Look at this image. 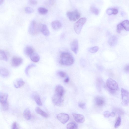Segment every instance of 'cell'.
Masks as SVG:
<instances>
[{
    "instance_id": "cell-1",
    "label": "cell",
    "mask_w": 129,
    "mask_h": 129,
    "mask_svg": "<svg viewBox=\"0 0 129 129\" xmlns=\"http://www.w3.org/2000/svg\"><path fill=\"white\" fill-rule=\"evenodd\" d=\"M74 62L73 57L69 53L63 52L60 55L59 63L61 65L70 66L73 64Z\"/></svg>"
},
{
    "instance_id": "cell-2",
    "label": "cell",
    "mask_w": 129,
    "mask_h": 129,
    "mask_svg": "<svg viewBox=\"0 0 129 129\" xmlns=\"http://www.w3.org/2000/svg\"><path fill=\"white\" fill-rule=\"evenodd\" d=\"M40 26L34 20L31 22L29 28V32L31 35H35L37 34L40 30Z\"/></svg>"
},
{
    "instance_id": "cell-3",
    "label": "cell",
    "mask_w": 129,
    "mask_h": 129,
    "mask_svg": "<svg viewBox=\"0 0 129 129\" xmlns=\"http://www.w3.org/2000/svg\"><path fill=\"white\" fill-rule=\"evenodd\" d=\"M87 20L86 18H83L80 19L75 23L74 28L75 32L77 34H79L80 33L83 25Z\"/></svg>"
},
{
    "instance_id": "cell-4",
    "label": "cell",
    "mask_w": 129,
    "mask_h": 129,
    "mask_svg": "<svg viewBox=\"0 0 129 129\" xmlns=\"http://www.w3.org/2000/svg\"><path fill=\"white\" fill-rule=\"evenodd\" d=\"M52 100L53 104L56 106H61L63 104L64 96L55 93L52 97Z\"/></svg>"
},
{
    "instance_id": "cell-5",
    "label": "cell",
    "mask_w": 129,
    "mask_h": 129,
    "mask_svg": "<svg viewBox=\"0 0 129 129\" xmlns=\"http://www.w3.org/2000/svg\"><path fill=\"white\" fill-rule=\"evenodd\" d=\"M122 104L123 106H127L129 103V92L123 88L121 89Z\"/></svg>"
},
{
    "instance_id": "cell-6",
    "label": "cell",
    "mask_w": 129,
    "mask_h": 129,
    "mask_svg": "<svg viewBox=\"0 0 129 129\" xmlns=\"http://www.w3.org/2000/svg\"><path fill=\"white\" fill-rule=\"evenodd\" d=\"M106 84L108 89L116 91L118 89V86L117 83L111 78H109L107 80Z\"/></svg>"
},
{
    "instance_id": "cell-7",
    "label": "cell",
    "mask_w": 129,
    "mask_h": 129,
    "mask_svg": "<svg viewBox=\"0 0 129 129\" xmlns=\"http://www.w3.org/2000/svg\"><path fill=\"white\" fill-rule=\"evenodd\" d=\"M67 15L70 21H75L80 18L81 14L78 11L76 10L73 11L67 12Z\"/></svg>"
},
{
    "instance_id": "cell-8",
    "label": "cell",
    "mask_w": 129,
    "mask_h": 129,
    "mask_svg": "<svg viewBox=\"0 0 129 129\" xmlns=\"http://www.w3.org/2000/svg\"><path fill=\"white\" fill-rule=\"evenodd\" d=\"M57 118L60 122L63 124H65L69 121L70 117L67 114L61 113L58 115Z\"/></svg>"
},
{
    "instance_id": "cell-9",
    "label": "cell",
    "mask_w": 129,
    "mask_h": 129,
    "mask_svg": "<svg viewBox=\"0 0 129 129\" xmlns=\"http://www.w3.org/2000/svg\"><path fill=\"white\" fill-rule=\"evenodd\" d=\"M23 59L21 57H14L12 60V66L15 67H18L22 63Z\"/></svg>"
},
{
    "instance_id": "cell-10",
    "label": "cell",
    "mask_w": 129,
    "mask_h": 129,
    "mask_svg": "<svg viewBox=\"0 0 129 129\" xmlns=\"http://www.w3.org/2000/svg\"><path fill=\"white\" fill-rule=\"evenodd\" d=\"M94 102L96 106L98 107H101L104 106L105 104V100L103 97L97 96L94 99Z\"/></svg>"
},
{
    "instance_id": "cell-11",
    "label": "cell",
    "mask_w": 129,
    "mask_h": 129,
    "mask_svg": "<svg viewBox=\"0 0 129 129\" xmlns=\"http://www.w3.org/2000/svg\"><path fill=\"white\" fill-rule=\"evenodd\" d=\"M70 46L72 50L75 54H77L79 49V42L78 40L76 39L74 40L71 43Z\"/></svg>"
},
{
    "instance_id": "cell-12",
    "label": "cell",
    "mask_w": 129,
    "mask_h": 129,
    "mask_svg": "<svg viewBox=\"0 0 129 129\" xmlns=\"http://www.w3.org/2000/svg\"><path fill=\"white\" fill-rule=\"evenodd\" d=\"M72 115L75 121L77 123H82L85 121V117L82 115L73 113Z\"/></svg>"
},
{
    "instance_id": "cell-13",
    "label": "cell",
    "mask_w": 129,
    "mask_h": 129,
    "mask_svg": "<svg viewBox=\"0 0 129 129\" xmlns=\"http://www.w3.org/2000/svg\"><path fill=\"white\" fill-rule=\"evenodd\" d=\"M65 92V89L60 84H58L56 86L55 93L60 95L64 96Z\"/></svg>"
},
{
    "instance_id": "cell-14",
    "label": "cell",
    "mask_w": 129,
    "mask_h": 129,
    "mask_svg": "<svg viewBox=\"0 0 129 129\" xmlns=\"http://www.w3.org/2000/svg\"><path fill=\"white\" fill-rule=\"evenodd\" d=\"M40 30L44 35L47 36L49 35V30L47 25L46 24H43L41 25L40 26Z\"/></svg>"
},
{
    "instance_id": "cell-15",
    "label": "cell",
    "mask_w": 129,
    "mask_h": 129,
    "mask_svg": "<svg viewBox=\"0 0 129 129\" xmlns=\"http://www.w3.org/2000/svg\"><path fill=\"white\" fill-rule=\"evenodd\" d=\"M33 98L37 104L39 106H42V104L39 94L36 92L32 94Z\"/></svg>"
},
{
    "instance_id": "cell-16",
    "label": "cell",
    "mask_w": 129,
    "mask_h": 129,
    "mask_svg": "<svg viewBox=\"0 0 129 129\" xmlns=\"http://www.w3.org/2000/svg\"><path fill=\"white\" fill-rule=\"evenodd\" d=\"M8 95L7 94L1 92L0 93V102L1 105L5 104L8 102Z\"/></svg>"
},
{
    "instance_id": "cell-17",
    "label": "cell",
    "mask_w": 129,
    "mask_h": 129,
    "mask_svg": "<svg viewBox=\"0 0 129 129\" xmlns=\"http://www.w3.org/2000/svg\"><path fill=\"white\" fill-rule=\"evenodd\" d=\"M24 82L22 79H19L16 80L14 82V87L17 88H20L24 85Z\"/></svg>"
},
{
    "instance_id": "cell-18",
    "label": "cell",
    "mask_w": 129,
    "mask_h": 129,
    "mask_svg": "<svg viewBox=\"0 0 129 129\" xmlns=\"http://www.w3.org/2000/svg\"><path fill=\"white\" fill-rule=\"evenodd\" d=\"M51 26L54 30H58L62 26V23L60 22L58 20L53 21L51 23Z\"/></svg>"
},
{
    "instance_id": "cell-19",
    "label": "cell",
    "mask_w": 129,
    "mask_h": 129,
    "mask_svg": "<svg viewBox=\"0 0 129 129\" xmlns=\"http://www.w3.org/2000/svg\"><path fill=\"white\" fill-rule=\"evenodd\" d=\"M29 57L32 61L35 63H37L39 62L40 59L39 55L35 52L30 55Z\"/></svg>"
},
{
    "instance_id": "cell-20",
    "label": "cell",
    "mask_w": 129,
    "mask_h": 129,
    "mask_svg": "<svg viewBox=\"0 0 129 129\" xmlns=\"http://www.w3.org/2000/svg\"><path fill=\"white\" fill-rule=\"evenodd\" d=\"M24 51V53L26 55L29 56L34 52L33 48L32 47L29 46L25 47Z\"/></svg>"
},
{
    "instance_id": "cell-21",
    "label": "cell",
    "mask_w": 129,
    "mask_h": 129,
    "mask_svg": "<svg viewBox=\"0 0 129 129\" xmlns=\"http://www.w3.org/2000/svg\"><path fill=\"white\" fill-rule=\"evenodd\" d=\"M117 37L115 36H111L109 39L108 42L111 46H113L116 45L117 43Z\"/></svg>"
},
{
    "instance_id": "cell-22",
    "label": "cell",
    "mask_w": 129,
    "mask_h": 129,
    "mask_svg": "<svg viewBox=\"0 0 129 129\" xmlns=\"http://www.w3.org/2000/svg\"><path fill=\"white\" fill-rule=\"evenodd\" d=\"M23 116L25 119L27 120H30L31 117V114L30 109L27 108L24 111L23 113Z\"/></svg>"
},
{
    "instance_id": "cell-23",
    "label": "cell",
    "mask_w": 129,
    "mask_h": 129,
    "mask_svg": "<svg viewBox=\"0 0 129 129\" xmlns=\"http://www.w3.org/2000/svg\"><path fill=\"white\" fill-rule=\"evenodd\" d=\"M0 74L2 76L5 77H8L10 75L9 71L7 69L4 68H0Z\"/></svg>"
},
{
    "instance_id": "cell-24",
    "label": "cell",
    "mask_w": 129,
    "mask_h": 129,
    "mask_svg": "<svg viewBox=\"0 0 129 129\" xmlns=\"http://www.w3.org/2000/svg\"><path fill=\"white\" fill-rule=\"evenodd\" d=\"M35 111L37 114L43 117L46 118L48 117V114L42 110L39 107H36L35 109Z\"/></svg>"
},
{
    "instance_id": "cell-25",
    "label": "cell",
    "mask_w": 129,
    "mask_h": 129,
    "mask_svg": "<svg viewBox=\"0 0 129 129\" xmlns=\"http://www.w3.org/2000/svg\"><path fill=\"white\" fill-rule=\"evenodd\" d=\"M0 59L1 60L5 61L8 60V58L5 52V51L2 50H0Z\"/></svg>"
},
{
    "instance_id": "cell-26",
    "label": "cell",
    "mask_w": 129,
    "mask_h": 129,
    "mask_svg": "<svg viewBox=\"0 0 129 129\" xmlns=\"http://www.w3.org/2000/svg\"><path fill=\"white\" fill-rule=\"evenodd\" d=\"M124 29L127 31H129V21L126 20L124 21L121 23Z\"/></svg>"
},
{
    "instance_id": "cell-27",
    "label": "cell",
    "mask_w": 129,
    "mask_h": 129,
    "mask_svg": "<svg viewBox=\"0 0 129 129\" xmlns=\"http://www.w3.org/2000/svg\"><path fill=\"white\" fill-rule=\"evenodd\" d=\"M67 129H77L78 126L74 122H71L68 124L67 126Z\"/></svg>"
},
{
    "instance_id": "cell-28",
    "label": "cell",
    "mask_w": 129,
    "mask_h": 129,
    "mask_svg": "<svg viewBox=\"0 0 129 129\" xmlns=\"http://www.w3.org/2000/svg\"><path fill=\"white\" fill-rule=\"evenodd\" d=\"M90 10L91 12L96 15H98L99 13L98 9L94 6H91L90 8Z\"/></svg>"
},
{
    "instance_id": "cell-29",
    "label": "cell",
    "mask_w": 129,
    "mask_h": 129,
    "mask_svg": "<svg viewBox=\"0 0 129 129\" xmlns=\"http://www.w3.org/2000/svg\"><path fill=\"white\" fill-rule=\"evenodd\" d=\"M35 66L36 65L33 64H31L29 65L26 68L25 70V72L26 75L27 76H29V71L30 69L32 68L35 67Z\"/></svg>"
},
{
    "instance_id": "cell-30",
    "label": "cell",
    "mask_w": 129,
    "mask_h": 129,
    "mask_svg": "<svg viewBox=\"0 0 129 129\" xmlns=\"http://www.w3.org/2000/svg\"><path fill=\"white\" fill-rule=\"evenodd\" d=\"M103 84L102 80L100 78H98L97 80V86L98 89L100 91L101 90V87Z\"/></svg>"
},
{
    "instance_id": "cell-31",
    "label": "cell",
    "mask_w": 129,
    "mask_h": 129,
    "mask_svg": "<svg viewBox=\"0 0 129 129\" xmlns=\"http://www.w3.org/2000/svg\"><path fill=\"white\" fill-rule=\"evenodd\" d=\"M38 11L40 14H44L47 13L48 10L46 8L44 7H40L38 9Z\"/></svg>"
},
{
    "instance_id": "cell-32",
    "label": "cell",
    "mask_w": 129,
    "mask_h": 129,
    "mask_svg": "<svg viewBox=\"0 0 129 129\" xmlns=\"http://www.w3.org/2000/svg\"><path fill=\"white\" fill-rule=\"evenodd\" d=\"M99 49L98 47H94L89 48L88 49L89 52L92 53H95L97 52Z\"/></svg>"
},
{
    "instance_id": "cell-33",
    "label": "cell",
    "mask_w": 129,
    "mask_h": 129,
    "mask_svg": "<svg viewBox=\"0 0 129 129\" xmlns=\"http://www.w3.org/2000/svg\"><path fill=\"white\" fill-rule=\"evenodd\" d=\"M121 117L119 116L117 118L115 125V127L117 128L119 127L121 124Z\"/></svg>"
},
{
    "instance_id": "cell-34",
    "label": "cell",
    "mask_w": 129,
    "mask_h": 129,
    "mask_svg": "<svg viewBox=\"0 0 129 129\" xmlns=\"http://www.w3.org/2000/svg\"><path fill=\"white\" fill-rule=\"evenodd\" d=\"M25 11L27 13L30 14L33 12L34 10L31 7H27L25 8Z\"/></svg>"
},
{
    "instance_id": "cell-35",
    "label": "cell",
    "mask_w": 129,
    "mask_h": 129,
    "mask_svg": "<svg viewBox=\"0 0 129 129\" xmlns=\"http://www.w3.org/2000/svg\"><path fill=\"white\" fill-rule=\"evenodd\" d=\"M123 29L124 28L121 23L118 24L117 27V32L118 33H121Z\"/></svg>"
},
{
    "instance_id": "cell-36",
    "label": "cell",
    "mask_w": 129,
    "mask_h": 129,
    "mask_svg": "<svg viewBox=\"0 0 129 129\" xmlns=\"http://www.w3.org/2000/svg\"><path fill=\"white\" fill-rule=\"evenodd\" d=\"M58 75L62 77H65L66 76L67 74L64 72L62 71H59L57 73Z\"/></svg>"
},
{
    "instance_id": "cell-37",
    "label": "cell",
    "mask_w": 129,
    "mask_h": 129,
    "mask_svg": "<svg viewBox=\"0 0 129 129\" xmlns=\"http://www.w3.org/2000/svg\"><path fill=\"white\" fill-rule=\"evenodd\" d=\"M1 105L2 108L4 111H6L8 109L9 105L8 102L5 104Z\"/></svg>"
},
{
    "instance_id": "cell-38",
    "label": "cell",
    "mask_w": 129,
    "mask_h": 129,
    "mask_svg": "<svg viewBox=\"0 0 129 129\" xmlns=\"http://www.w3.org/2000/svg\"><path fill=\"white\" fill-rule=\"evenodd\" d=\"M114 110L116 112H117L120 115H123L124 113L123 111L121 109L118 108H115L114 109Z\"/></svg>"
},
{
    "instance_id": "cell-39",
    "label": "cell",
    "mask_w": 129,
    "mask_h": 129,
    "mask_svg": "<svg viewBox=\"0 0 129 129\" xmlns=\"http://www.w3.org/2000/svg\"><path fill=\"white\" fill-rule=\"evenodd\" d=\"M106 13L109 15H111L113 14V8L108 9L106 11Z\"/></svg>"
},
{
    "instance_id": "cell-40",
    "label": "cell",
    "mask_w": 129,
    "mask_h": 129,
    "mask_svg": "<svg viewBox=\"0 0 129 129\" xmlns=\"http://www.w3.org/2000/svg\"><path fill=\"white\" fill-rule=\"evenodd\" d=\"M12 129H19L18 124L16 122L13 123L12 124Z\"/></svg>"
},
{
    "instance_id": "cell-41",
    "label": "cell",
    "mask_w": 129,
    "mask_h": 129,
    "mask_svg": "<svg viewBox=\"0 0 129 129\" xmlns=\"http://www.w3.org/2000/svg\"><path fill=\"white\" fill-rule=\"evenodd\" d=\"M104 115L106 117H109L111 116V113L108 111H105L104 113Z\"/></svg>"
},
{
    "instance_id": "cell-42",
    "label": "cell",
    "mask_w": 129,
    "mask_h": 129,
    "mask_svg": "<svg viewBox=\"0 0 129 129\" xmlns=\"http://www.w3.org/2000/svg\"><path fill=\"white\" fill-rule=\"evenodd\" d=\"M79 106L83 109H84L85 108V105L83 103H80L79 104Z\"/></svg>"
},
{
    "instance_id": "cell-43",
    "label": "cell",
    "mask_w": 129,
    "mask_h": 129,
    "mask_svg": "<svg viewBox=\"0 0 129 129\" xmlns=\"http://www.w3.org/2000/svg\"><path fill=\"white\" fill-rule=\"evenodd\" d=\"M29 3L32 5H35L37 4V2L36 0H29Z\"/></svg>"
},
{
    "instance_id": "cell-44",
    "label": "cell",
    "mask_w": 129,
    "mask_h": 129,
    "mask_svg": "<svg viewBox=\"0 0 129 129\" xmlns=\"http://www.w3.org/2000/svg\"><path fill=\"white\" fill-rule=\"evenodd\" d=\"M125 71L127 73H129V64L127 65L124 68Z\"/></svg>"
},
{
    "instance_id": "cell-45",
    "label": "cell",
    "mask_w": 129,
    "mask_h": 129,
    "mask_svg": "<svg viewBox=\"0 0 129 129\" xmlns=\"http://www.w3.org/2000/svg\"><path fill=\"white\" fill-rule=\"evenodd\" d=\"M118 10L117 9L113 8V14L116 15L118 13Z\"/></svg>"
},
{
    "instance_id": "cell-46",
    "label": "cell",
    "mask_w": 129,
    "mask_h": 129,
    "mask_svg": "<svg viewBox=\"0 0 129 129\" xmlns=\"http://www.w3.org/2000/svg\"><path fill=\"white\" fill-rule=\"evenodd\" d=\"M69 81V77H67V78L64 80V81L66 83H67Z\"/></svg>"
},
{
    "instance_id": "cell-47",
    "label": "cell",
    "mask_w": 129,
    "mask_h": 129,
    "mask_svg": "<svg viewBox=\"0 0 129 129\" xmlns=\"http://www.w3.org/2000/svg\"><path fill=\"white\" fill-rule=\"evenodd\" d=\"M115 116V113L114 112H113L111 113V117H114Z\"/></svg>"
},
{
    "instance_id": "cell-48",
    "label": "cell",
    "mask_w": 129,
    "mask_h": 129,
    "mask_svg": "<svg viewBox=\"0 0 129 129\" xmlns=\"http://www.w3.org/2000/svg\"><path fill=\"white\" fill-rule=\"evenodd\" d=\"M4 1L3 0H0V5H1L4 2Z\"/></svg>"
}]
</instances>
